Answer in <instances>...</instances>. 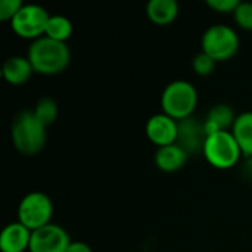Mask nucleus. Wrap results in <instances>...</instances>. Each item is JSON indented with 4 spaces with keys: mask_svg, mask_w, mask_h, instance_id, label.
I'll list each match as a JSON object with an SVG mask.
<instances>
[{
    "mask_svg": "<svg viewBox=\"0 0 252 252\" xmlns=\"http://www.w3.org/2000/svg\"><path fill=\"white\" fill-rule=\"evenodd\" d=\"M27 58L32 65L34 72L41 75H58L68 68L71 50L66 43L43 35L31 43Z\"/></svg>",
    "mask_w": 252,
    "mask_h": 252,
    "instance_id": "f03ea898",
    "label": "nucleus"
},
{
    "mask_svg": "<svg viewBox=\"0 0 252 252\" xmlns=\"http://www.w3.org/2000/svg\"><path fill=\"white\" fill-rule=\"evenodd\" d=\"M71 245L68 232L59 224H47L31 235L30 252H66Z\"/></svg>",
    "mask_w": 252,
    "mask_h": 252,
    "instance_id": "6e6552de",
    "label": "nucleus"
},
{
    "mask_svg": "<svg viewBox=\"0 0 252 252\" xmlns=\"http://www.w3.org/2000/svg\"><path fill=\"white\" fill-rule=\"evenodd\" d=\"M208 134L205 131L204 121H198L193 117L179 121V137L177 145H180L189 155H196L202 152Z\"/></svg>",
    "mask_w": 252,
    "mask_h": 252,
    "instance_id": "9d476101",
    "label": "nucleus"
},
{
    "mask_svg": "<svg viewBox=\"0 0 252 252\" xmlns=\"http://www.w3.org/2000/svg\"><path fill=\"white\" fill-rule=\"evenodd\" d=\"M232 133L239 143L242 154L248 158H252V111L242 112L236 117Z\"/></svg>",
    "mask_w": 252,
    "mask_h": 252,
    "instance_id": "dca6fc26",
    "label": "nucleus"
},
{
    "mask_svg": "<svg viewBox=\"0 0 252 252\" xmlns=\"http://www.w3.org/2000/svg\"><path fill=\"white\" fill-rule=\"evenodd\" d=\"M32 232L19 221L9 223L0 233V251L25 252L30 250Z\"/></svg>",
    "mask_w": 252,
    "mask_h": 252,
    "instance_id": "9b49d317",
    "label": "nucleus"
},
{
    "mask_svg": "<svg viewBox=\"0 0 252 252\" xmlns=\"http://www.w3.org/2000/svg\"><path fill=\"white\" fill-rule=\"evenodd\" d=\"M46 126L35 117L34 111H19L10 124V136L15 149L24 157L38 155L47 142Z\"/></svg>",
    "mask_w": 252,
    "mask_h": 252,
    "instance_id": "f257e3e1",
    "label": "nucleus"
},
{
    "mask_svg": "<svg viewBox=\"0 0 252 252\" xmlns=\"http://www.w3.org/2000/svg\"><path fill=\"white\" fill-rule=\"evenodd\" d=\"M202 52L211 56L216 62L232 59L239 50V37L236 31L224 24L211 25L201 38Z\"/></svg>",
    "mask_w": 252,
    "mask_h": 252,
    "instance_id": "39448f33",
    "label": "nucleus"
},
{
    "mask_svg": "<svg viewBox=\"0 0 252 252\" xmlns=\"http://www.w3.org/2000/svg\"><path fill=\"white\" fill-rule=\"evenodd\" d=\"M24 3L21 0H1L0 1V21H12L21 10Z\"/></svg>",
    "mask_w": 252,
    "mask_h": 252,
    "instance_id": "412c9836",
    "label": "nucleus"
},
{
    "mask_svg": "<svg viewBox=\"0 0 252 252\" xmlns=\"http://www.w3.org/2000/svg\"><path fill=\"white\" fill-rule=\"evenodd\" d=\"M35 117L46 126L49 127L50 124H53L58 118V103L52 99V97H41L37 103H35V108L32 109Z\"/></svg>",
    "mask_w": 252,
    "mask_h": 252,
    "instance_id": "a211bd4d",
    "label": "nucleus"
},
{
    "mask_svg": "<svg viewBox=\"0 0 252 252\" xmlns=\"http://www.w3.org/2000/svg\"><path fill=\"white\" fill-rule=\"evenodd\" d=\"M198 105V92L195 86L186 80H176L165 86L161 94L162 112L176 121L192 117Z\"/></svg>",
    "mask_w": 252,
    "mask_h": 252,
    "instance_id": "7ed1b4c3",
    "label": "nucleus"
},
{
    "mask_svg": "<svg viewBox=\"0 0 252 252\" xmlns=\"http://www.w3.org/2000/svg\"><path fill=\"white\" fill-rule=\"evenodd\" d=\"M146 136L158 148L174 145L179 137V121L164 112L155 114L146 123Z\"/></svg>",
    "mask_w": 252,
    "mask_h": 252,
    "instance_id": "1a4fd4ad",
    "label": "nucleus"
},
{
    "mask_svg": "<svg viewBox=\"0 0 252 252\" xmlns=\"http://www.w3.org/2000/svg\"><path fill=\"white\" fill-rule=\"evenodd\" d=\"M235 21L236 24L247 30L252 31V3L251 1H241L239 6L236 7V10L233 12Z\"/></svg>",
    "mask_w": 252,
    "mask_h": 252,
    "instance_id": "aec40b11",
    "label": "nucleus"
},
{
    "mask_svg": "<svg viewBox=\"0 0 252 252\" xmlns=\"http://www.w3.org/2000/svg\"><path fill=\"white\" fill-rule=\"evenodd\" d=\"M34 72V68L28 58L24 56H10L4 61L1 68L3 78L12 86L25 84Z\"/></svg>",
    "mask_w": 252,
    "mask_h": 252,
    "instance_id": "ddd939ff",
    "label": "nucleus"
},
{
    "mask_svg": "<svg viewBox=\"0 0 252 252\" xmlns=\"http://www.w3.org/2000/svg\"><path fill=\"white\" fill-rule=\"evenodd\" d=\"M50 13L38 4H24L10 21L12 30L22 38L37 40L44 35Z\"/></svg>",
    "mask_w": 252,
    "mask_h": 252,
    "instance_id": "0eeeda50",
    "label": "nucleus"
},
{
    "mask_svg": "<svg viewBox=\"0 0 252 252\" xmlns=\"http://www.w3.org/2000/svg\"><path fill=\"white\" fill-rule=\"evenodd\" d=\"M239 3H241L239 0H207L208 7L220 13H230V12L233 13L239 6Z\"/></svg>",
    "mask_w": 252,
    "mask_h": 252,
    "instance_id": "4be33fe9",
    "label": "nucleus"
},
{
    "mask_svg": "<svg viewBox=\"0 0 252 252\" xmlns=\"http://www.w3.org/2000/svg\"><path fill=\"white\" fill-rule=\"evenodd\" d=\"M72 31H74L72 22L66 16H63V15H50L44 35L52 38V40L66 43V40L72 35Z\"/></svg>",
    "mask_w": 252,
    "mask_h": 252,
    "instance_id": "f3484780",
    "label": "nucleus"
},
{
    "mask_svg": "<svg viewBox=\"0 0 252 252\" xmlns=\"http://www.w3.org/2000/svg\"><path fill=\"white\" fill-rule=\"evenodd\" d=\"M53 216L52 199L43 192L27 193L18 205V221L31 232L50 224Z\"/></svg>",
    "mask_w": 252,
    "mask_h": 252,
    "instance_id": "423d86ee",
    "label": "nucleus"
},
{
    "mask_svg": "<svg viewBox=\"0 0 252 252\" xmlns=\"http://www.w3.org/2000/svg\"><path fill=\"white\" fill-rule=\"evenodd\" d=\"M216 63L217 62L211 56H208L207 53H204L201 50L198 55H195V58L192 61V68H193V71H195L196 75H199V77H208V75H211L214 72Z\"/></svg>",
    "mask_w": 252,
    "mask_h": 252,
    "instance_id": "6ab92c4d",
    "label": "nucleus"
},
{
    "mask_svg": "<svg viewBox=\"0 0 252 252\" xmlns=\"http://www.w3.org/2000/svg\"><path fill=\"white\" fill-rule=\"evenodd\" d=\"M202 154L205 159L219 170L233 168L244 155L232 130L210 134L205 140Z\"/></svg>",
    "mask_w": 252,
    "mask_h": 252,
    "instance_id": "20e7f679",
    "label": "nucleus"
},
{
    "mask_svg": "<svg viewBox=\"0 0 252 252\" xmlns=\"http://www.w3.org/2000/svg\"><path fill=\"white\" fill-rule=\"evenodd\" d=\"M155 164L164 173H174L185 167L189 159V154L177 143L158 148L155 152Z\"/></svg>",
    "mask_w": 252,
    "mask_h": 252,
    "instance_id": "f8f14e48",
    "label": "nucleus"
},
{
    "mask_svg": "<svg viewBox=\"0 0 252 252\" xmlns=\"http://www.w3.org/2000/svg\"><path fill=\"white\" fill-rule=\"evenodd\" d=\"M66 252H93L92 248L84 244V242H80V241H75V242H71V245L68 247Z\"/></svg>",
    "mask_w": 252,
    "mask_h": 252,
    "instance_id": "5701e85b",
    "label": "nucleus"
},
{
    "mask_svg": "<svg viewBox=\"0 0 252 252\" xmlns=\"http://www.w3.org/2000/svg\"><path fill=\"white\" fill-rule=\"evenodd\" d=\"M146 15L155 25H170L179 15V3L176 0H151L146 4Z\"/></svg>",
    "mask_w": 252,
    "mask_h": 252,
    "instance_id": "2eb2a0df",
    "label": "nucleus"
},
{
    "mask_svg": "<svg viewBox=\"0 0 252 252\" xmlns=\"http://www.w3.org/2000/svg\"><path fill=\"white\" fill-rule=\"evenodd\" d=\"M235 111L232 106L226 105V103H220L213 106L208 114L207 118L204 120V126H205V131L207 134H213L217 131H226L229 128L233 127L235 121H236Z\"/></svg>",
    "mask_w": 252,
    "mask_h": 252,
    "instance_id": "4468645a",
    "label": "nucleus"
}]
</instances>
